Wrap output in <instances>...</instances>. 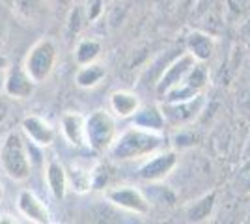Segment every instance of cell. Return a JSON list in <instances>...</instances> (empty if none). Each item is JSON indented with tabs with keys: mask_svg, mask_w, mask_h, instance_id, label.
I'll list each match as a JSON object with an SVG mask.
<instances>
[{
	"mask_svg": "<svg viewBox=\"0 0 250 224\" xmlns=\"http://www.w3.org/2000/svg\"><path fill=\"white\" fill-rule=\"evenodd\" d=\"M36 86L38 84L26 75L22 67H10L2 82V92L10 99H28L34 94Z\"/></svg>",
	"mask_w": 250,
	"mask_h": 224,
	"instance_id": "obj_11",
	"label": "cell"
},
{
	"mask_svg": "<svg viewBox=\"0 0 250 224\" xmlns=\"http://www.w3.org/2000/svg\"><path fill=\"white\" fill-rule=\"evenodd\" d=\"M45 182H47V189L52 194V198L56 200H63L67 194V172L65 166L58 159L47 161L45 164Z\"/></svg>",
	"mask_w": 250,
	"mask_h": 224,
	"instance_id": "obj_13",
	"label": "cell"
},
{
	"mask_svg": "<svg viewBox=\"0 0 250 224\" xmlns=\"http://www.w3.org/2000/svg\"><path fill=\"white\" fill-rule=\"evenodd\" d=\"M181 84L188 86L196 94H204L206 86L209 84V71L208 67H206V62H196V64L192 65V69L187 73L185 81Z\"/></svg>",
	"mask_w": 250,
	"mask_h": 224,
	"instance_id": "obj_22",
	"label": "cell"
},
{
	"mask_svg": "<svg viewBox=\"0 0 250 224\" xmlns=\"http://www.w3.org/2000/svg\"><path fill=\"white\" fill-rule=\"evenodd\" d=\"M165 135L159 131H147L138 125H129L124 133L116 135L112 146L108 148V155L114 161L125 163V161L147 159L157 151L165 149Z\"/></svg>",
	"mask_w": 250,
	"mask_h": 224,
	"instance_id": "obj_1",
	"label": "cell"
},
{
	"mask_svg": "<svg viewBox=\"0 0 250 224\" xmlns=\"http://www.w3.org/2000/svg\"><path fill=\"white\" fill-rule=\"evenodd\" d=\"M17 224L19 223V219L15 217V215H11V213H2L0 215V224Z\"/></svg>",
	"mask_w": 250,
	"mask_h": 224,
	"instance_id": "obj_24",
	"label": "cell"
},
{
	"mask_svg": "<svg viewBox=\"0 0 250 224\" xmlns=\"http://www.w3.org/2000/svg\"><path fill=\"white\" fill-rule=\"evenodd\" d=\"M8 69H10V58L4 53H0V75L6 73Z\"/></svg>",
	"mask_w": 250,
	"mask_h": 224,
	"instance_id": "obj_25",
	"label": "cell"
},
{
	"mask_svg": "<svg viewBox=\"0 0 250 224\" xmlns=\"http://www.w3.org/2000/svg\"><path fill=\"white\" fill-rule=\"evenodd\" d=\"M56 60H58V47L54 40L42 38L28 49L22 62V69L36 84H43L54 71Z\"/></svg>",
	"mask_w": 250,
	"mask_h": 224,
	"instance_id": "obj_3",
	"label": "cell"
},
{
	"mask_svg": "<svg viewBox=\"0 0 250 224\" xmlns=\"http://www.w3.org/2000/svg\"><path fill=\"white\" fill-rule=\"evenodd\" d=\"M101 54V43L94 40V38H86V40H81L77 49H75V60L79 65L84 64H92L99 58Z\"/></svg>",
	"mask_w": 250,
	"mask_h": 224,
	"instance_id": "obj_21",
	"label": "cell"
},
{
	"mask_svg": "<svg viewBox=\"0 0 250 224\" xmlns=\"http://www.w3.org/2000/svg\"><path fill=\"white\" fill-rule=\"evenodd\" d=\"M206 107V96L198 94V96L190 97V99H183V101H172V103H161V110L167 122L168 127H187L190 125L200 112Z\"/></svg>",
	"mask_w": 250,
	"mask_h": 224,
	"instance_id": "obj_5",
	"label": "cell"
},
{
	"mask_svg": "<svg viewBox=\"0 0 250 224\" xmlns=\"http://www.w3.org/2000/svg\"><path fill=\"white\" fill-rule=\"evenodd\" d=\"M0 92H2V90H0Z\"/></svg>",
	"mask_w": 250,
	"mask_h": 224,
	"instance_id": "obj_27",
	"label": "cell"
},
{
	"mask_svg": "<svg viewBox=\"0 0 250 224\" xmlns=\"http://www.w3.org/2000/svg\"><path fill=\"white\" fill-rule=\"evenodd\" d=\"M133 125H138L142 129H147V131H159L163 133L165 127H167V122H165V116H163V110L157 105H140L138 110L133 114Z\"/></svg>",
	"mask_w": 250,
	"mask_h": 224,
	"instance_id": "obj_16",
	"label": "cell"
},
{
	"mask_svg": "<svg viewBox=\"0 0 250 224\" xmlns=\"http://www.w3.org/2000/svg\"><path fill=\"white\" fill-rule=\"evenodd\" d=\"M11 8L19 19L30 24H40L49 15L47 0H11Z\"/></svg>",
	"mask_w": 250,
	"mask_h": 224,
	"instance_id": "obj_15",
	"label": "cell"
},
{
	"mask_svg": "<svg viewBox=\"0 0 250 224\" xmlns=\"http://www.w3.org/2000/svg\"><path fill=\"white\" fill-rule=\"evenodd\" d=\"M116 135H118V125H116V116L112 112L97 108L86 116V139H88V148L94 151H108L112 146Z\"/></svg>",
	"mask_w": 250,
	"mask_h": 224,
	"instance_id": "obj_4",
	"label": "cell"
},
{
	"mask_svg": "<svg viewBox=\"0 0 250 224\" xmlns=\"http://www.w3.org/2000/svg\"><path fill=\"white\" fill-rule=\"evenodd\" d=\"M0 166L4 174L17 183L26 182L32 174L30 151L19 133L11 131L6 135L0 148Z\"/></svg>",
	"mask_w": 250,
	"mask_h": 224,
	"instance_id": "obj_2",
	"label": "cell"
},
{
	"mask_svg": "<svg viewBox=\"0 0 250 224\" xmlns=\"http://www.w3.org/2000/svg\"><path fill=\"white\" fill-rule=\"evenodd\" d=\"M177 161H179V157L174 149H161L144 161V164L138 170V176L147 183L163 182L165 178H168L174 172V168L177 166Z\"/></svg>",
	"mask_w": 250,
	"mask_h": 224,
	"instance_id": "obj_7",
	"label": "cell"
},
{
	"mask_svg": "<svg viewBox=\"0 0 250 224\" xmlns=\"http://www.w3.org/2000/svg\"><path fill=\"white\" fill-rule=\"evenodd\" d=\"M217 204V191H211L208 194H204L202 198H198L196 202L188 204L185 207V217L188 223H204L209 221V217L213 215Z\"/></svg>",
	"mask_w": 250,
	"mask_h": 224,
	"instance_id": "obj_19",
	"label": "cell"
},
{
	"mask_svg": "<svg viewBox=\"0 0 250 224\" xmlns=\"http://www.w3.org/2000/svg\"><path fill=\"white\" fill-rule=\"evenodd\" d=\"M104 198L116 207L129 211L133 215H138V217H146L149 213V200L146 198V194L135 185L110 187V189L104 191Z\"/></svg>",
	"mask_w": 250,
	"mask_h": 224,
	"instance_id": "obj_6",
	"label": "cell"
},
{
	"mask_svg": "<svg viewBox=\"0 0 250 224\" xmlns=\"http://www.w3.org/2000/svg\"><path fill=\"white\" fill-rule=\"evenodd\" d=\"M104 77H106V69L101 64H97V62L84 64L79 65V71L75 75V84L79 88L88 90V88H95V86L101 84V81Z\"/></svg>",
	"mask_w": 250,
	"mask_h": 224,
	"instance_id": "obj_20",
	"label": "cell"
},
{
	"mask_svg": "<svg viewBox=\"0 0 250 224\" xmlns=\"http://www.w3.org/2000/svg\"><path fill=\"white\" fill-rule=\"evenodd\" d=\"M67 172V189L77 194H86L95 187V170L81 163H71Z\"/></svg>",
	"mask_w": 250,
	"mask_h": 224,
	"instance_id": "obj_14",
	"label": "cell"
},
{
	"mask_svg": "<svg viewBox=\"0 0 250 224\" xmlns=\"http://www.w3.org/2000/svg\"><path fill=\"white\" fill-rule=\"evenodd\" d=\"M2 200H4V185L0 183V204H2Z\"/></svg>",
	"mask_w": 250,
	"mask_h": 224,
	"instance_id": "obj_26",
	"label": "cell"
},
{
	"mask_svg": "<svg viewBox=\"0 0 250 224\" xmlns=\"http://www.w3.org/2000/svg\"><path fill=\"white\" fill-rule=\"evenodd\" d=\"M60 129H62L63 139L67 140L73 148L84 149L88 148V139H86V116L81 112H63L60 120Z\"/></svg>",
	"mask_w": 250,
	"mask_h": 224,
	"instance_id": "obj_12",
	"label": "cell"
},
{
	"mask_svg": "<svg viewBox=\"0 0 250 224\" xmlns=\"http://www.w3.org/2000/svg\"><path fill=\"white\" fill-rule=\"evenodd\" d=\"M21 129L36 148H49L56 140V129L52 127L49 120L38 116V114H28L22 118Z\"/></svg>",
	"mask_w": 250,
	"mask_h": 224,
	"instance_id": "obj_9",
	"label": "cell"
},
{
	"mask_svg": "<svg viewBox=\"0 0 250 224\" xmlns=\"http://www.w3.org/2000/svg\"><path fill=\"white\" fill-rule=\"evenodd\" d=\"M8 114H10V103L4 97H0V123H4Z\"/></svg>",
	"mask_w": 250,
	"mask_h": 224,
	"instance_id": "obj_23",
	"label": "cell"
},
{
	"mask_svg": "<svg viewBox=\"0 0 250 224\" xmlns=\"http://www.w3.org/2000/svg\"><path fill=\"white\" fill-rule=\"evenodd\" d=\"M198 60L192 56L190 53H183L181 56H177L174 62H170L168 67H165V71L161 75L159 82L155 86V92L159 97H163L167 92H170L172 88H176L177 84H181L185 81L187 73L192 69V65L196 64Z\"/></svg>",
	"mask_w": 250,
	"mask_h": 224,
	"instance_id": "obj_8",
	"label": "cell"
},
{
	"mask_svg": "<svg viewBox=\"0 0 250 224\" xmlns=\"http://www.w3.org/2000/svg\"><path fill=\"white\" fill-rule=\"evenodd\" d=\"M187 53H190L198 62H208L215 53V38L209 34L194 30L187 38Z\"/></svg>",
	"mask_w": 250,
	"mask_h": 224,
	"instance_id": "obj_18",
	"label": "cell"
},
{
	"mask_svg": "<svg viewBox=\"0 0 250 224\" xmlns=\"http://www.w3.org/2000/svg\"><path fill=\"white\" fill-rule=\"evenodd\" d=\"M17 209L24 221L34 224H51L52 215L42 198H38L30 189H22L17 196Z\"/></svg>",
	"mask_w": 250,
	"mask_h": 224,
	"instance_id": "obj_10",
	"label": "cell"
},
{
	"mask_svg": "<svg viewBox=\"0 0 250 224\" xmlns=\"http://www.w3.org/2000/svg\"><path fill=\"white\" fill-rule=\"evenodd\" d=\"M140 107V99L135 92L116 90L110 94V110L116 118H133Z\"/></svg>",
	"mask_w": 250,
	"mask_h": 224,
	"instance_id": "obj_17",
	"label": "cell"
}]
</instances>
